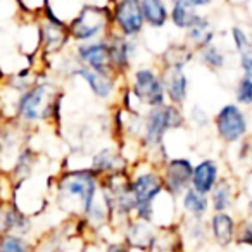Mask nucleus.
<instances>
[{
  "label": "nucleus",
  "instance_id": "f257e3e1",
  "mask_svg": "<svg viewBox=\"0 0 252 252\" xmlns=\"http://www.w3.org/2000/svg\"><path fill=\"white\" fill-rule=\"evenodd\" d=\"M57 207L69 218H83L100 192V176L90 168H64L54 178Z\"/></svg>",
  "mask_w": 252,
  "mask_h": 252
},
{
  "label": "nucleus",
  "instance_id": "f03ea898",
  "mask_svg": "<svg viewBox=\"0 0 252 252\" xmlns=\"http://www.w3.org/2000/svg\"><path fill=\"white\" fill-rule=\"evenodd\" d=\"M61 104L63 92L57 88L56 83L40 76L32 87L16 97L11 118L18 119L28 128H33L40 123L59 125Z\"/></svg>",
  "mask_w": 252,
  "mask_h": 252
},
{
  "label": "nucleus",
  "instance_id": "7ed1b4c3",
  "mask_svg": "<svg viewBox=\"0 0 252 252\" xmlns=\"http://www.w3.org/2000/svg\"><path fill=\"white\" fill-rule=\"evenodd\" d=\"M131 175V193L135 197L133 218L147 223H154V204L164 193L162 178L159 168L152 166L144 158L130 166Z\"/></svg>",
  "mask_w": 252,
  "mask_h": 252
},
{
  "label": "nucleus",
  "instance_id": "20e7f679",
  "mask_svg": "<svg viewBox=\"0 0 252 252\" xmlns=\"http://www.w3.org/2000/svg\"><path fill=\"white\" fill-rule=\"evenodd\" d=\"M112 32L111 5L87 4L67 21V33L71 42L83 43L105 38Z\"/></svg>",
  "mask_w": 252,
  "mask_h": 252
},
{
  "label": "nucleus",
  "instance_id": "39448f33",
  "mask_svg": "<svg viewBox=\"0 0 252 252\" xmlns=\"http://www.w3.org/2000/svg\"><path fill=\"white\" fill-rule=\"evenodd\" d=\"M126 78H128V87L125 88V94L128 95V98L137 102L138 111H140V107H145V111H147V109L168 102L166 100L162 73L159 67H135Z\"/></svg>",
  "mask_w": 252,
  "mask_h": 252
},
{
  "label": "nucleus",
  "instance_id": "423d86ee",
  "mask_svg": "<svg viewBox=\"0 0 252 252\" xmlns=\"http://www.w3.org/2000/svg\"><path fill=\"white\" fill-rule=\"evenodd\" d=\"M213 126L218 138L228 145H235L249 135V118L245 109L235 102L224 104L214 114Z\"/></svg>",
  "mask_w": 252,
  "mask_h": 252
},
{
  "label": "nucleus",
  "instance_id": "0eeeda50",
  "mask_svg": "<svg viewBox=\"0 0 252 252\" xmlns=\"http://www.w3.org/2000/svg\"><path fill=\"white\" fill-rule=\"evenodd\" d=\"M111 18L112 32L126 38H138L147 28L140 0H114L111 4Z\"/></svg>",
  "mask_w": 252,
  "mask_h": 252
},
{
  "label": "nucleus",
  "instance_id": "6e6552de",
  "mask_svg": "<svg viewBox=\"0 0 252 252\" xmlns=\"http://www.w3.org/2000/svg\"><path fill=\"white\" fill-rule=\"evenodd\" d=\"M164 192L173 199H180L187 189H190L193 173V162L189 158H169L159 168Z\"/></svg>",
  "mask_w": 252,
  "mask_h": 252
},
{
  "label": "nucleus",
  "instance_id": "1a4fd4ad",
  "mask_svg": "<svg viewBox=\"0 0 252 252\" xmlns=\"http://www.w3.org/2000/svg\"><path fill=\"white\" fill-rule=\"evenodd\" d=\"M67 76L69 78H80L85 81V85L88 87V90L92 92L95 98L98 100H111L114 97V94L118 92V83L121 78L114 73H107V71H94L83 67L80 64H74L67 71Z\"/></svg>",
  "mask_w": 252,
  "mask_h": 252
},
{
  "label": "nucleus",
  "instance_id": "9d476101",
  "mask_svg": "<svg viewBox=\"0 0 252 252\" xmlns=\"http://www.w3.org/2000/svg\"><path fill=\"white\" fill-rule=\"evenodd\" d=\"M105 42H107L109 47L112 71L123 80L133 69V64L138 52L137 38H126V36L118 35L116 32H111L105 36Z\"/></svg>",
  "mask_w": 252,
  "mask_h": 252
},
{
  "label": "nucleus",
  "instance_id": "9b49d317",
  "mask_svg": "<svg viewBox=\"0 0 252 252\" xmlns=\"http://www.w3.org/2000/svg\"><path fill=\"white\" fill-rule=\"evenodd\" d=\"M73 57L76 61V64L88 67V69L114 73L111 66V56H109V47L105 38L94 40V42L74 43Z\"/></svg>",
  "mask_w": 252,
  "mask_h": 252
},
{
  "label": "nucleus",
  "instance_id": "f8f14e48",
  "mask_svg": "<svg viewBox=\"0 0 252 252\" xmlns=\"http://www.w3.org/2000/svg\"><path fill=\"white\" fill-rule=\"evenodd\" d=\"M33 216L21 209L12 199L0 200V235L18 233L30 237L33 231Z\"/></svg>",
  "mask_w": 252,
  "mask_h": 252
},
{
  "label": "nucleus",
  "instance_id": "ddd939ff",
  "mask_svg": "<svg viewBox=\"0 0 252 252\" xmlns=\"http://www.w3.org/2000/svg\"><path fill=\"white\" fill-rule=\"evenodd\" d=\"M206 221L211 242H214L220 249H228L231 245H235V233H237L238 220L231 214V211L211 213Z\"/></svg>",
  "mask_w": 252,
  "mask_h": 252
},
{
  "label": "nucleus",
  "instance_id": "4468645a",
  "mask_svg": "<svg viewBox=\"0 0 252 252\" xmlns=\"http://www.w3.org/2000/svg\"><path fill=\"white\" fill-rule=\"evenodd\" d=\"M156 224L147 223V221L137 220V218H130L121 224L123 230V242H125L131 251L145 252L151 244L152 237L156 233Z\"/></svg>",
  "mask_w": 252,
  "mask_h": 252
},
{
  "label": "nucleus",
  "instance_id": "2eb2a0df",
  "mask_svg": "<svg viewBox=\"0 0 252 252\" xmlns=\"http://www.w3.org/2000/svg\"><path fill=\"white\" fill-rule=\"evenodd\" d=\"M145 252H187L180 223L162 224L156 228V233Z\"/></svg>",
  "mask_w": 252,
  "mask_h": 252
},
{
  "label": "nucleus",
  "instance_id": "dca6fc26",
  "mask_svg": "<svg viewBox=\"0 0 252 252\" xmlns=\"http://www.w3.org/2000/svg\"><path fill=\"white\" fill-rule=\"evenodd\" d=\"M221 178V168L220 162L213 158H206L202 161H199L197 164H193V173H192V187L193 190L209 195L213 192V189L216 187V183Z\"/></svg>",
  "mask_w": 252,
  "mask_h": 252
},
{
  "label": "nucleus",
  "instance_id": "f3484780",
  "mask_svg": "<svg viewBox=\"0 0 252 252\" xmlns=\"http://www.w3.org/2000/svg\"><path fill=\"white\" fill-rule=\"evenodd\" d=\"M195 59V50L183 40L178 43H171L166 47L159 59V69L161 71H185L192 61Z\"/></svg>",
  "mask_w": 252,
  "mask_h": 252
},
{
  "label": "nucleus",
  "instance_id": "a211bd4d",
  "mask_svg": "<svg viewBox=\"0 0 252 252\" xmlns=\"http://www.w3.org/2000/svg\"><path fill=\"white\" fill-rule=\"evenodd\" d=\"M164 81L166 100L173 105L183 107L189 100L190 80L185 71H161Z\"/></svg>",
  "mask_w": 252,
  "mask_h": 252
},
{
  "label": "nucleus",
  "instance_id": "6ab92c4d",
  "mask_svg": "<svg viewBox=\"0 0 252 252\" xmlns=\"http://www.w3.org/2000/svg\"><path fill=\"white\" fill-rule=\"evenodd\" d=\"M38 162H40V154L36 151H33L30 145H26L19 156L16 158L14 164L11 166L9 169V178L14 185L18 183H23L26 180H30L33 175H35L36 168H38Z\"/></svg>",
  "mask_w": 252,
  "mask_h": 252
},
{
  "label": "nucleus",
  "instance_id": "aec40b11",
  "mask_svg": "<svg viewBox=\"0 0 252 252\" xmlns=\"http://www.w3.org/2000/svg\"><path fill=\"white\" fill-rule=\"evenodd\" d=\"M178 200H180V209L185 214V218H190V220H206L211 214L209 195H204V193L197 192L192 187L187 189Z\"/></svg>",
  "mask_w": 252,
  "mask_h": 252
},
{
  "label": "nucleus",
  "instance_id": "412c9836",
  "mask_svg": "<svg viewBox=\"0 0 252 252\" xmlns=\"http://www.w3.org/2000/svg\"><path fill=\"white\" fill-rule=\"evenodd\" d=\"M214 38H216L214 25H213V21L204 14H199L195 23L185 32V42L189 43L195 52L204 49V47H207L209 43H213Z\"/></svg>",
  "mask_w": 252,
  "mask_h": 252
},
{
  "label": "nucleus",
  "instance_id": "4be33fe9",
  "mask_svg": "<svg viewBox=\"0 0 252 252\" xmlns=\"http://www.w3.org/2000/svg\"><path fill=\"white\" fill-rule=\"evenodd\" d=\"M67 228L69 224L50 228L47 233L33 240L32 252H66V244L71 237H74V233H69Z\"/></svg>",
  "mask_w": 252,
  "mask_h": 252
},
{
  "label": "nucleus",
  "instance_id": "5701e85b",
  "mask_svg": "<svg viewBox=\"0 0 252 252\" xmlns=\"http://www.w3.org/2000/svg\"><path fill=\"white\" fill-rule=\"evenodd\" d=\"M90 168L94 169L98 176H104V175H107V173L128 168V162L125 161V158H123L121 151H119L118 147H104L94 154Z\"/></svg>",
  "mask_w": 252,
  "mask_h": 252
},
{
  "label": "nucleus",
  "instance_id": "b1692460",
  "mask_svg": "<svg viewBox=\"0 0 252 252\" xmlns=\"http://www.w3.org/2000/svg\"><path fill=\"white\" fill-rule=\"evenodd\" d=\"M199 14V9L193 7L189 0H169V23L180 32H187Z\"/></svg>",
  "mask_w": 252,
  "mask_h": 252
},
{
  "label": "nucleus",
  "instance_id": "393cba45",
  "mask_svg": "<svg viewBox=\"0 0 252 252\" xmlns=\"http://www.w3.org/2000/svg\"><path fill=\"white\" fill-rule=\"evenodd\" d=\"M237 199V189L230 178H220L213 192L209 193L211 213H223V211H231Z\"/></svg>",
  "mask_w": 252,
  "mask_h": 252
},
{
  "label": "nucleus",
  "instance_id": "a878e982",
  "mask_svg": "<svg viewBox=\"0 0 252 252\" xmlns=\"http://www.w3.org/2000/svg\"><path fill=\"white\" fill-rule=\"evenodd\" d=\"M145 26L151 30H162L169 23L168 0H140Z\"/></svg>",
  "mask_w": 252,
  "mask_h": 252
},
{
  "label": "nucleus",
  "instance_id": "bb28decb",
  "mask_svg": "<svg viewBox=\"0 0 252 252\" xmlns=\"http://www.w3.org/2000/svg\"><path fill=\"white\" fill-rule=\"evenodd\" d=\"M180 228H182V235L185 238V244H192L200 249L204 244L211 242L206 220H190V218H185L183 224H180Z\"/></svg>",
  "mask_w": 252,
  "mask_h": 252
},
{
  "label": "nucleus",
  "instance_id": "cd10ccee",
  "mask_svg": "<svg viewBox=\"0 0 252 252\" xmlns=\"http://www.w3.org/2000/svg\"><path fill=\"white\" fill-rule=\"evenodd\" d=\"M195 56H197V59L200 61V64H202L204 67H207L209 71H223L228 61L224 50L214 42L209 43L207 47H204V49L197 50Z\"/></svg>",
  "mask_w": 252,
  "mask_h": 252
},
{
  "label": "nucleus",
  "instance_id": "c85d7f7f",
  "mask_svg": "<svg viewBox=\"0 0 252 252\" xmlns=\"http://www.w3.org/2000/svg\"><path fill=\"white\" fill-rule=\"evenodd\" d=\"M33 240L18 233L0 235V252H32Z\"/></svg>",
  "mask_w": 252,
  "mask_h": 252
},
{
  "label": "nucleus",
  "instance_id": "c756f323",
  "mask_svg": "<svg viewBox=\"0 0 252 252\" xmlns=\"http://www.w3.org/2000/svg\"><path fill=\"white\" fill-rule=\"evenodd\" d=\"M235 104H238L240 107L252 105V78L249 73L242 74L235 85Z\"/></svg>",
  "mask_w": 252,
  "mask_h": 252
},
{
  "label": "nucleus",
  "instance_id": "7c9ffc66",
  "mask_svg": "<svg viewBox=\"0 0 252 252\" xmlns=\"http://www.w3.org/2000/svg\"><path fill=\"white\" fill-rule=\"evenodd\" d=\"M235 245L252 249V218H242L237 223Z\"/></svg>",
  "mask_w": 252,
  "mask_h": 252
},
{
  "label": "nucleus",
  "instance_id": "2f4dec72",
  "mask_svg": "<svg viewBox=\"0 0 252 252\" xmlns=\"http://www.w3.org/2000/svg\"><path fill=\"white\" fill-rule=\"evenodd\" d=\"M230 36H231V42H233V49H235V52H237V54L244 52L245 49L252 47L251 36H249V32L244 28V26H240V25L231 26Z\"/></svg>",
  "mask_w": 252,
  "mask_h": 252
},
{
  "label": "nucleus",
  "instance_id": "473e14b6",
  "mask_svg": "<svg viewBox=\"0 0 252 252\" xmlns=\"http://www.w3.org/2000/svg\"><path fill=\"white\" fill-rule=\"evenodd\" d=\"M187 121H192L197 128H206L213 119L200 105H192V109L189 111V116H187Z\"/></svg>",
  "mask_w": 252,
  "mask_h": 252
},
{
  "label": "nucleus",
  "instance_id": "72a5a7b5",
  "mask_svg": "<svg viewBox=\"0 0 252 252\" xmlns=\"http://www.w3.org/2000/svg\"><path fill=\"white\" fill-rule=\"evenodd\" d=\"M47 2L49 0H18V4L25 9V12H30L33 16H38L47 5Z\"/></svg>",
  "mask_w": 252,
  "mask_h": 252
},
{
  "label": "nucleus",
  "instance_id": "f704fd0d",
  "mask_svg": "<svg viewBox=\"0 0 252 252\" xmlns=\"http://www.w3.org/2000/svg\"><path fill=\"white\" fill-rule=\"evenodd\" d=\"M238 67H240L242 74L252 73V47L238 54Z\"/></svg>",
  "mask_w": 252,
  "mask_h": 252
},
{
  "label": "nucleus",
  "instance_id": "c9c22d12",
  "mask_svg": "<svg viewBox=\"0 0 252 252\" xmlns=\"http://www.w3.org/2000/svg\"><path fill=\"white\" fill-rule=\"evenodd\" d=\"M104 252H131V251L125 242L119 240V242H111V244L105 245Z\"/></svg>",
  "mask_w": 252,
  "mask_h": 252
},
{
  "label": "nucleus",
  "instance_id": "e433bc0d",
  "mask_svg": "<svg viewBox=\"0 0 252 252\" xmlns=\"http://www.w3.org/2000/svg\"><path fill=\"white\" fill-rule=\"evenodd\" d=\"M189 2L197 9H206V7H209V5H213L214 0H189Z\"/></svg>",
  "mask_w": 252,
  "mask_h": 252
},
{
  "label": "nucleus",
  "instance_id": "4c0bfd02",
  "mask_svg": "<svg viewBox=\"0 0 252 252\" xmlns=\"http://www.w3.org/2000/svg\"><path fill=\"white\" fill-rule=\"evenodd\" d=\"M5 76H7V74L4 73V71H2V67H0V85L4 83V80H5Z\"/></svg>",
  "mask_w": 252,
  "mask_h": 252
},
{
  "label": "nucleus",
  "instance_id": "58836bf2",
  "mask_svg": "<svg viewBox=\"0 0 252 252\" xmlns=\"http://www.w3.org/2000/svg\"><path fill=\"white\" fill-rule=\"evenodd\" d=\"M249 36H251V43H252V25H251V30H249Z\"/></svg>",
  "mask_w": 252,
  "mask_h": 252
},
{
  "label": "nucleus",
  "instance_id": "ea45409f",
  "mask_svg": "<svg viewBox=\"0 0 252 252\" xmlns=\"http://www.w3.org/2000/svg\"><path fill=\"white\" fill-rule=\"evenodd\" d=\"M2 176H4V173H2V171H0V182H2Z\"/></svg>",
  "mask_w": 252,
  "mask_h": 252
},
{
  "label": "nucleus",
  "instance_id": "a19ab883",
  "mask_svg": "<svg viewBox=\"0 0 252 252\" xmlns=\"http://www.w3.org/2000/svg\"><path fill=\"white\" fill-rule=\"evenodd\" d=\"M249 74H251V78H252V73H249Z\"/></svg>",
  "mask_w": 252,
  "mask_h": 252
}]
</instances>
